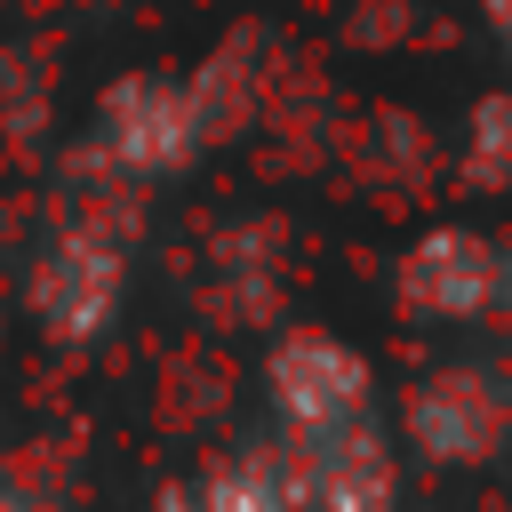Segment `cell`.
I'll use <instances>...</instances> for the list:
<instances>
[{
    "instance_id": "obj_1",
    "label": "cell",
    "mask_w": 512,
    "mask_h": 512,
    "mask_svg": "<svg viewBox=\"0 0 512 512\" xmlns=\"http://www.w3.org/2000/svg\"><path fill=\"white\" fill-rule=\"evenodd\" d=\"M272 392H280V408H288L296 432L328 440V432H352V424H360L368 368H360L336 336H312V328H304V336L280 344V360H272Z\"/></svg>"
},
{
    "instance_id": "obj_2",
    "label": "cell",
    "mask_w": 512,
    "mask_h": 512,
    "mask_svg": "<svg viewBox=\"0 0 512 512\" xmlns=\"http://www.w3.org/2000/svg\"><path fill=\"white\" fill-rule=\"evenodd\" d=\"M488 288H504V256L480 240H424L408 264V304L416 312H480Z\"/></svg>"
},
{
    "instance_id": "obj_3",
    "label": "cell",
    "mask_w": 512,
    "mask_h": 512,
    "mask_svg": "<svg viewBox=\"0 0 512 512\" xmlns=\"http://www.w3.org/2000/svg\"><path fill=\"white\" fill-rule=\"evenodd\" d=\"M312 512H392V464L376 456V440L328 432L320 440V480H312Z\"/></svg>"
},
{
    "instance_id": "obj_4",
    "label": "cell",
    "mask_w": 512,
    "mask_h": 512,
    "mask_svg": "<svg viewBox=\"0 0 512 512\" xmlns=\"http://www.w3.org/2000/svg\"><path fill=\"white\" fill-rule=\"evenodd\" d=\"M192 512H288V496H280L264 472H232V480L200 488V496H192Z\"/></svg>"
},
{
    "instance_id": "obj_5",
    "label": "cell",
    "mask_w": 512,
    "mask_h": 512,
    "mask_svg": "<svg viewBox=\"0 0 512 512\" xmlns=\"http://www.w3.org/2000/svg\"><path fill=\"white\" fill-rule=\"evenodd\" d=\"M488 16H496V32L512 40V0H488Z\"/></svg>"
}]
</instances>
